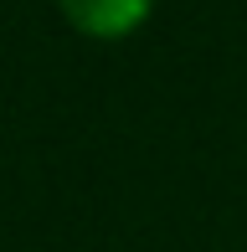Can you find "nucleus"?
<instances>
[{
	"label": "nucleus",
	"mask_w": 247,
	"mask_h": 252,
	"mask_svg": "<svg viewBox=\"0 0 247 252\" xmlns=\"http://www.w3.org/2000/svg\"><path fill=\"white\" fill-rule=\"evenodd\" d=\"M57 10L88 41H124L154 16V0H57Z\"/></svg>",
	"instance_id": "1"
}]
</instances>
